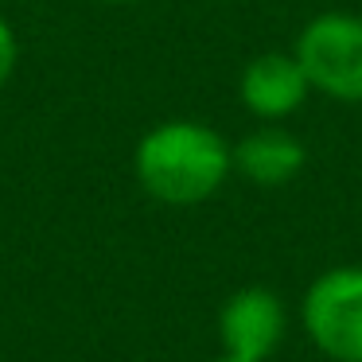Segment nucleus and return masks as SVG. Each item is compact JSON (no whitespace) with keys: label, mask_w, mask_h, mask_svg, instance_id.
I'll use <instances>...</instances> for the list:
<instances>
[{"label":"nucleus","mask_w":362,"mask_h":362,"mask_svg":"<svg viewBox=\"0 0 362 362\" xmlns=\"http://www.w3.org/2000/svg\"><path fill=\"white\" fill-rule=\"evenodd\" d=\"M133 168L156 203L195 206L226 183L234 172V152L203 121H164L141 136Z\"/></svg>","instance_id":"f257e3e1"},{"label":"nucleus","mask_w":362,"mask_h":362,"mask_svg":"<svg viewBox=\"0 0 362 362\" xmlns=\"http://www.w3.org/2000/svg\"><path fill=\"white\" fill-rule=\"evenodd\" d=\"M296 63L308 86L346 105H362V16L323 12L296 35Z\"/></svg>","instance_id":"f03ea898"},{"label":"nucleus","mask_w":362,"mask_h":362,"mask_svg":"<svg viewBox=\"0 0 362 362\" xmlns=\"http://www.w3.org/2000/svg\"><path fill=\"white\" fill-rule=\"evenodd\" d=\"M300 320L315 351L331 362H362V265H339L315 276Z\"/></svg>","instance_id":"7ed1b4c3"},{"label":"nucleus","mask_w":362,"mask_h":362,"mask_svg":"<svg viewBox=\"0 0 362 362\" xmlns=\"http://www.w3.org/2000/svg\"><path fill=\"white\" fill-rule=\"evenodd\" d=\"M284 331H288V312L281 296L257 284L234 292L218 312L222 354L242 362H265L284 343Z\"/></svg>","instance_id":"20e7f679"},{"label":"nucleus","mask_w":362,"mask_h":362,"mask_svg":"<svg viewBox=\"0 0 362 362\" xmlns=\"http://www.w3.org/2000/svg\"><path fill=\"white\" fill-rule=\"evenodd\" d=\"M308 90L312 86H308L296 55H281V51L250 59L245 71H242V82H238L242 105L261 121L292 117V113L308 102Z\"/></svg>","instance_id":"39448f33"},{"label":"nucleus","mask_w":362,"mask_h":362,"mask_svg":"<svg viewBox=\"0 0 362 362\" xmlns=\"http://www.w3.org/2000/svg\"><path fill=\"white\" fill-rule=\"evenodd\" d=\"M230 152H234V168L257 187H284L288 180H296L308 160L304 144L284 129H257Z\"/></svg>","instance_id":"423d86ee"},{"label":"nucleus","mask_w":362,"mask_h":362,"mask_svg":"<svg viewBox=\"0 0 362 362\" xmlns=\"http://www.w3.org/2000/svg\"><path fill=\"white\" fill-rule=\"evenodd\" d=\"M16 59H20L16 32H12L8 20L0 16V90H4V82H8V78H12V71H16Z\"/></svg>","instance_id":"0eeeda50"},{"label":"nucleus","mask_w":362,"mask_h":362,"mask_svg":"<svg viewBox=\"0 0 362 362\" xmlns=\"http://www.w3.org/2000/svg\"><path fill=\"white\" fill-rule=\"evenodd\" d=\"M105 4H136V0H105Z\"/></svg>","instance_id":"6e6552de"},{"label":"nucleus","mask_w":362,"mask_h":362,"mask_svg":"<svg viewBox=\"0 0 362 362\" xmlns=\"http://www.w3.org/2000/svg\"><path fill=\"white\" fill-rule=\"evenodd\" d=\"M214 362H242V358H230V354H222V358H214Z\"/></svg>","instance_id":"1a4fd4ad"}]
</instances>
